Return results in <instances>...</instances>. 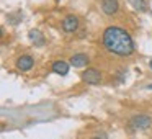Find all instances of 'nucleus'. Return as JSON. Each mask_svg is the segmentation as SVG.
Instances as JSON below:
<instances>
[{"label": "nucleus", "mask_w": 152, "mask_h": 139, "mask_svg": "<svg viewBox=\"0 0 152 139\" xmlns=\"http://www.w3.org/2000/svg\"><path fill=\"white\" fill-rule=\"evenodd\" d=\"M102 40L106 51L118 57H128L134 53V41L131 34L121 26H108Z\"/></svg>", "instance_id": "obj_1"}, {"label": "nucleus", "mask_w": 152, "mask_h": 139, "mask_svg": "<svg viewBox=\"0 0 152 139\" xmlns=\"http://www.w3.org/2000/svg\"><path fill=\"white\" fill-rule=\"evenodd\" d=\"M132 129H147L152 124V118L149 115H134L129 119Z\"/></svg>", "instance_id": "obj_2"}, {"label": "nucleus", "mask_w": 152, "mask_h": 139, "mask_svg": "<svg viewBox=\"0 0 152 139\" xmlns=\"http://www.w3.org/2000/svg\"><path fill=\"white\" fill-rule=\"evenodd\" d=\"M80 77H82V80H83L85 83L95 85V83H100V80H102V72H100L98 69H93V67H90V69L83 70Z\"/></svg>", "instance_id": "obj_3"}, {"label": "nucleus", "mask_w": 152, "mask_h": 139, "mask_svg": "<svg viewBox=\"0 0 152 139\" xmlns=\"http://www.w3.org/2000/svg\"><path fill=\"white\" fill-rule=\"evenodd\" d=\"M77 28H79V17H75V15H67L62 20V30L66 33H74V31H77Z\"/></svg>", "instance_id": "obj_4"}, {"label": "nucleus", "mask_w": 152, "mask_h": 139, "mask_svg": "<svg viewBox=\"0 0 152 139\" xmlns=\"http://www.w3.org/2000/svg\"><path fill=\"white\" fill-rule=\"evenodd\" d=\"M33 64H34V61H33V57L31 56H20L17 59V62H15V66L18 67V70H21V72H28V70L33 67Z\"/></svg>", "instance_id": "obj_5"}, {"label": "nucleus", "mask_w": 152, "mask_h": 139, "mask_svg": "<svg viewBox=\"0 0 152 139\" xmlns=\"http://www.w3.org/2000/svg\"><path fill=\"white\" fill-rule=\"evenodd\" d=\"M119 8L118 0H102V10L105 15H115Z\"/></svg>", "instance_id": "obj_6"}, {"label": "nucleus", "mask_w": 152, "mask_h": 139, "mask_svg": "<svg viewBox=\"0 0 152 139\" xmlns=\"http://www.w3.org/2000/svg\"><path fill=\"white\" fill-rule=\"evenodd\" d=\"M88 61H90V57L87 56L85 53H77V54H74V56L70 57V66H74V67H85L87 64H88Z\"/></svg>", "instance_id": "obj_7"}, {"label": "nucleus", "mask_w": 152, "mask_h": 139, "mask_svg": "<svg viewBox=\"0 0 152 139\" xmlns=\"http://www.w3.org/2000/svg\"><path fill=\"white\" fill-rule=\"evenodd\" d=\"M28 38H30V41L34 44V46H44V34L41 33L39 30H31L30 33H28Z\"/></svg>", "instance_id": "obj_8"}, {"label": "nucleus", "mask_w": 152, "mask_h": 139, "mask_svg": "<svg viewBox=\"0 0 152 139\" xmlns=\"http://www.w3.org/2000/svg\"><path fill=\"white\" fill-rule=\"evenodd\" d=\"M51 69H53L54 74H59V75H67V72H69V64H67L66 61H56V62H53Z\"/></svg>", "instance_id": "obj_9"}, {"label": "nucleus", "mask_w": 152, "mask_h": 139, "mask_svg": "<svg viewBox=\"0 0 152 139\" xmlns=\"http://www.w3.org/2000/svg\"><path fill=\"white\" fill-rule=\"evenodd\" d=\"M129 4H131V7L134 8V10L137 12H145L147 10V4H145L144 0H128Z\"/></svg>", "instance_id": "obj_10"}, {"label": "nucleus", "mask_w": 152, "mask_h": 139, "mask_svg": "<svg viewBox=\"0 0 152 139\" xmlns=\"http://www.w3.org/2000/svg\"><path fill=\"white\" fill-rule=\"evenodd\" d=\"M147 89H149V90H152V83H151V85H147Z\"/></svg>", "instance_id": "obj_11"}, {"label": "nucleus", "mask_w": 152, "mask_h": 139, "mask_svg": "<svg viewBox=\"0 0 152 139\" xmlns=\"http://www.w3.org/2000/svg\"><path fill=\"white\" fill-rule=\"evenodd\" d=\"M149 67H151V69H152V61H151V62H149Z\"/></svg>", "instance_id": "obj_12"}, {"label": "nucleus", "mask_w": 152, "mask_h": 139, "mask_svg": "<svg viewBox=\"0 0 152 139\" xmlns=\"http://www.w3.org/2000/svg\"><path fill=\"white\" fill-rule=\"evenodd\" d=\"M92 139H100V138H92Z\"/></svg>", "instance_id": "obj_13"}]
</instances>
